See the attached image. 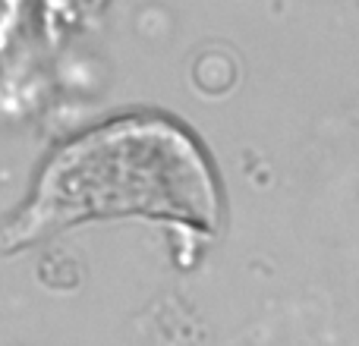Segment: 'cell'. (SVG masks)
I'll return each mask as SVG.
<instances>
[{
	"mask_svg": "<svg viewBox=\"0 0 359 346\" xmlns=\"http://www.w3.org/2000/svg\"><path fill=\"white\" fill-rule=\"evenodd\" d=\"M145 211L196 227L217 221V195L196 145L168 123L123 120L69 145L44 173L32 211L6 236L22 242L88 214Z\"/></svg>",
	"mask_w": 359,
	"mask_h": 346,
	"instance_id": "6da1fadb",
	"label": "cell"
}]
</instances>
